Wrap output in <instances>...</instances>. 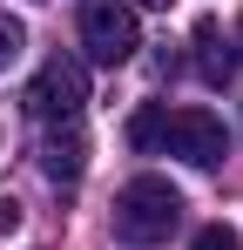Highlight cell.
<instances>
[{"label":"cell","mask_w":243,"mask_h":250,"mask_svg":"<svg viewBox=\"0 0 243 250\" xmlns=\"http://www.w3.org/2000/svg\"><path fill=\"white\" fill-rule=\"evenodd\" d=\"M176 223H182V196L169 176H128L115 189V244L156 250L176 237Z\"/></svg>","instance_id":"6da1fadb"},{"label":"cell","mask_w":243,"mask_h":250,"mask_svg":"<svg viewBox=\"0 0 243 250\" xmlns=\"http://www.w3.org/2000/svg\"><path fill=\"white\" fill-rule=\"evenodd\" d=\"M81 47H88V61H101V68L135 61V47H142L135 7H122V0H88V7H81Z\"/></svg>","instance_id":"7a4b0ae2"},{"label":"cell","mask_w":243,"mask_h":250,"mask_svg":"<svg viewBox=\"0 0 243 250\" xmlns=\"http://www.w3.org/2000/svg\"><path fill=\"white\" fill-rule=\"evenodd\" d=\"M156 149L182 156L189 169H216L230 156V128H223V115H209V108H176V115H162V142Z\"/></svg>","instance_id":"3957f363"},{"label":"cell","mask_w":243,"mask_h":250,"mask_svg":"<svg viewBox=\"0 0 243 250\" xmlns=\"http://www.w3.org/2000/svg\"><path fill=\"white\" fill-rule=\"evenodd\" d=\"M81 102H88V68L68 61V54H54L27 82V108H34L40 122H81Z\"/></svg>","instance_id":"277c9868"},{"label":"cell","mask_w":243,"mask_h":250,"mask_svg":"<svg viewBox=\"0 0 243 250\" xmlns=\"http://www.w3.org/2000/svg\"><path fill=\"white\" fill-rule=\"evenodd\" d=\"M81 169H88V135H81V122H54L47 142H40V176H47V183H81Z\"/></svg>","instance_id":"5b68a950"},{"label":"cell","mask_w":243,"mask_h":250,"mask_svg":"<svg viewBox=\"0 0 243 250\" xmlns=\"http://www.w3.org/2000/svg\"><path fill=\"white\" fill-rule=\"evenodd\" d=\"M237 54H243V47L223 41V27H216V21H196V75H202L209 88H223L230 75H237Z\"/></svg>","instance_id":"8992f818"},{"label":"cell","mask_w":243,"mask_h":250,"mask_svg":"<svg viewBox=\"0 0 243 250\" xmlns=\"http://www.w3.org/2000/svg\"><path fill=\"white\" fill-rule=\"evenodd\" d=\"M189 250H243V230L237 223H202L196 237H189Z\"/></svg>","instance_id":"52a82bcc"},{"label":"cell","mask_w":243,"mask_h":250,"mask_svg":"<svg viewBox=\"0 0 243 250\" xmlns=\"http://www.w3.org/2000/svg\"><path fill=\"white\" fill-rule=\"evenodd\" d=\"M162 115H169V108H135L128 142H135V149H156V142H162Z\"/></svg>","instance_id":"ba28073f"},{"label":"cell","mask_w":243,"mask_h":250,"mask_svg":"<svg viewBox=\"0 0 243 250\" xmlns=\"http://www.w3.org/2000/svg\"><path fill=\"white\" fill-rule=\"evenodd\" d=\"M20 47H27V27H20L14 14H0V75H7V68L20 61Z\"/></svg>","instance_id":"9c48e42d"},{"label":"cell","mask_w":243,"mask_h":250,"mask_svg":"<svg viewBox=\"0 0 243 250\" xmlns=\"http://www.w3.org/2000/svg\"><path fill=\"white\" fill-rule=\"evenodd\" d=\"M135 7H169V0H135Z\"/></svg>","instance_id":"30bf717a"},{"label":"cell","mask_w":243,"mask_h":250,"mask_svg":"<svg viewBox=\"0 0 243 250\" xmlns=\"http://www.w3.org/2000/svg\"><path fill=\"white\" fill-rule=\"evenodd\" d=\"M237 41H243V14H237Z\"/></svg>","instance_id":"8fae6325"}]
</instances>
